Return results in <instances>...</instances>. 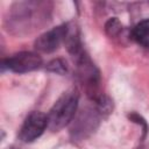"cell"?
Here are the masks:
<instances>
[{"mask_svg":"<svg viewBox=\"0 0 149 149\" xmlns=\"http://www.w3.org/2000/svg\"><path fill=\"white\" fill-rule=\"evenodd\" d=\"M129 119L132 120V121H134V122H136V123H139V125H141L142 127H143V130H144V133H147V130H148V126H147V122L139 115V114H136V113H132V114H129Z\"/></svg>","mask_w":149,"mask_h":149,"instance_id":"cell-9","label":"cell"},{"mask_svg":"<svg viewBox=\"0 0 149 149\" xmlns=\"http://www.w3.org/2000/svg\"><path fill=\"white\" fill-rule=\"evenodd\" d=\"M69 31V23L65 24H61L57 26L45 33H43L42 35H40L36 41H35V48L36 50L44 52V54H50L56 51L61 44L66 40V35Z\"/></svg>","mask_w":149,"mask_h":149,"instance_id":"cell-4","label":"cell"},{"mask_svg":"<svg viewBox=\"0 0 149 149\" xmlns=\"http://www.w3.org/2000/svg\"><path fill=\"white\" fill-rule=\"evenodd\" d=\"M48 128V116L42 112H31L23 121L19 139L24 143H30L37 140Z\"/></svg>","mask_w":149,"mask_h":149,"instance_id":"cell-3","label":"cell"},{"mask_svg":"<svg viewBox=\"0 0 149 149\" xmlns=\"http://www.w3.org/2000/svg\"><path fill=\"white\" fill-rule=\"evenodd\" d=\"M105 29H106V33L109 36H115L118 33L121 31V23L119 22L118 19L113 17V19L108 20V22L105 26Z\"/></svg>","mask_w":149,"mask_h":149,"instance_id":"cell-8","label":"cell"},{"mask_svg":"<svg viewBox=\"0 0 149 149\" xmlns=\"http://www.w3.org/2000/svg\"><path fill=\"white\" fill-rule=\"evenodd\" d=\"M41 65H42L41 56L31 51L17 52L1 62L2 70L7 69L15 73H27L38 69Z\"/></svg>","mask_w":149,"mask_h":149,"instance_id":"cell-2","label":"cell"},{"mask_svg":"<svg viewBox=\"0 0 149 149\" xmlns=\"http://www.w3.org/2000/svg\"><path fill=\"white\" fill-rule=\"evenodd\" d=\"M45 70H48V71H50V72H54V73L64 74V73L68 71L66 62L63 61V59H61V58L52 59V61H50V62L47 64Z\"/></svg>","mask_w":149,"mask_h":149,"instance_id":"cell-7","label":"cell"},{"mask_svg":"<svg viewBox=\"0 0 149 149\" xmlns=\"http://www.w3.org/2000/svg\"><path fill=\"white\" fill-rule=\"evenodd\" d=\"M78 99L79 95L76 91H68L58 98L47 114L48 128L50 130L58 132L73 120L78 107Z\"/></svg>","mask_w":149,"mask_h":149,"instance_id":"cell-1","label":"cell"},{"mask_svg":"<svg viewBox=\"0 0 149 149\" xmlns=\"http://www.w3.org/2000/svg\"><path fill=\"white\" fill-rule=\"evenodd\" d=\"M98 114H100V112L97 109H87V111H84L78 120H76L72 129H71V133L73 134V136H84L85 137V134L87 132H92L97 123H98Z\"/></svg>","mask_w":149,"mask_h":149,"instance_id":"cell-5","label":"cell"},{"mask_svg":"<svg viewBox=\"0 0 149 149\" xmlns=\"http://www.w3.org/2000/svg\"><path fill=\"white\" fill-rule=\"evenodd\" d=\"M133 37L141 45L149 48V19L143 20L135 26L133 29Z\"/></svg>","mask_w":149,"mask_h":149,"instance_id":"cell-6","label":"cell"}]
</instances>
